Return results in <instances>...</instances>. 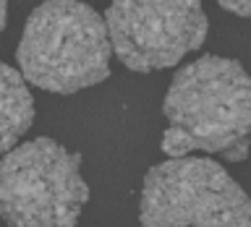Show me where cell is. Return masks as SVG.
Returning <instances> with one entry per match:
<instances>
[{
	"label": "cell",
	"instance_id": "5",
	"mask_svg": "<svg viewBox=\"0 0 251 227\" xmlns=\"http://www.w3.org/2000/svg\"><path fill=\"white\" fill-rule=\"evenodd\" d=\"M105 23L118 60L136 73L176 66L209 31L201 0H113Z\"/></svg>",
	"mask_w": 251,
	"mask_h": 227
},
{
	"label": "cell",
	"instance_id": "1",
	"mask_svg": "<svg viewBox=\"0 0 251 227\" xmlns=\"http://www.w3.org/2000/svg\"><path fill=\"white\" fill-rule=\"evenodd\" d=\"M162 113L168 128L162 152L186 157L191 152L223 154L241 162L251 136V76L238 60L204 55L173 76Z\"/></svg>",
	"mask_w": 251,
	"mask_h": 227
},
{
	"label": "cell",
	"instance_id": "2",
	"mask_svg": "<svg viewBox=\"0 0 251 227\" xmlns=\"http://www.w3.org/2000/svg\"><path fill=\"white\" fill-rule=\"evenodd\" d=\"M113 42L105 19L81 0H45L29 13L19 50L29 84L76 94L110 76Z\"/></svg>",
	"mask_w": 251,
	"mask_h": 227
},
{
	"label": "cell",
	"instance_id": "6",
	"mask_svg": "<svg viewBox=\"0 0 251 227\" xmlns=\"http://www.w3.org/2000/svg\"><path fill=\"white\" fill-rule=\"evenodd\" d=\"M34 120V99L19 70L0 63V154L11 152Z\"/></svg>",
	"mask_w": 251,
	"mask_h": 227
},
{
	"label": "cell",
	"instance_id": "7",
	"mask_svg": "<svg viewBox=\"0 0 251 227\" xmlns=\"http://www.w3.org/2000/svg\"><path fill=\"white\" fill-rule=\"evenodd\" d=\"M220 5L225 8V11H230L235 16H246L251 19V0H217Z\"/></svg>",
	"mask_w": 251,
	"mask_h": 227
},
{
	"label": "cell",
	"instance_id": "8",
	"mask_svg": "<svg viewBox=\"0 0 251 227\" xmlns=\"http://www.w3.org/2000/svg\"><path fill=\"white\" fill-rule=\"evenodd\" d=\"M5 13H8V0H0V31L5 29Z\"/></svg>",
	"mask_w": 251,
	"mask_h": 227
},
{
	"label": "cell",
	"instance_id": "3",
	"mask_svg": "<svg viewBox=\"0 0 251 227\" xmlns=\"http://www.w3.org/2000/svg\"><path fill=\"white\" fill-rule=\"evenodd\" d=\"M89 188L81 157L39 136L0 159V217L11 227H74Z\"/></svg>",
	"mask_w": 251,
	"mask_h": 227
},
{
	"label": "cell",
	"instance_id": "4",
	"mask_svg": "<svg viewBox=\"0 0 251 227\" xmlns=\"http://www.w3.org/2000/svg\"><path fill=\"white\" fill-rule=\"evenodd\" d=\"M141 227H251V199L215 159L173 157L141 185Z\"/></svg>",
	"mask_w": 251,
	"mask_h": 227
}]
</instances>
